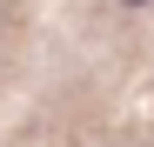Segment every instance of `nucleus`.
<instances>
[{"instance_id": "2", "label": "nucleus", "mask_w": 154, "mask_h": 147, "mask_svg": "<svg viewBox=\"0 0 154 147\" xmlns=\"http://www.w3.org/2000/svg\"><path fill=\"white\" fill-rule=\"evenodd\" d=\"M0 27H7V14H0Z\"/></svg>"}, {"instance_id": "1", "label": "nucleus", "mask_w": 154, "mask_h": 147, "mask_svg": "<svg viewBox=\"0 0 154 147\" xmlns=\"http://www.w3.org/2000/svg\"><path fill=\"white\" fill-rule=\"evenodd\" d=\"M114 7H154V0H114Z\"/></svg>"}, {"instance_id": "3", "label": "nucleus", "mask_w": 154, "mask_h": 147, "mask_svg": "<svg viewBox=\"0 0 154 147\" xmlns=\"http://www.w3.org/2000/svg\"><path fill=\"white\" fill-rule=\"evenodd\" d=\"M141 147H154V140H141Z\"/></svg>"}]
</instances>
